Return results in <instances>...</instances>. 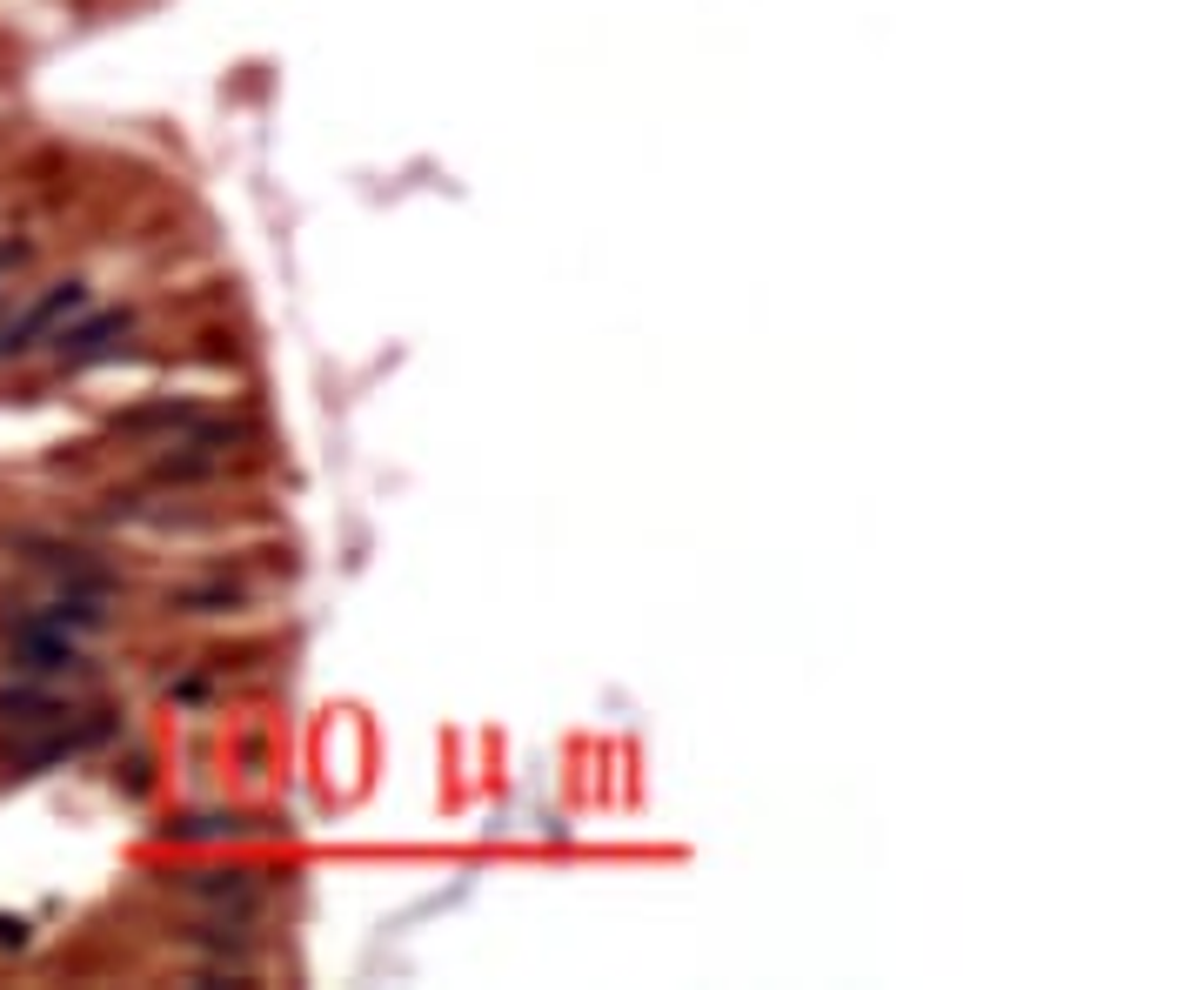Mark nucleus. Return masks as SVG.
I'll list each match as a JSON object with an SVG mask.
<instances>
[{
    "label": "nucleus",
    "mask_w": 1204,
    "mask_h": 990,
    "mask_svg": "<svg viewBox=\"0 0 1204 990\" xmlns=\"http://www.w3.org/2000/svg\"><path fill=\"white\" fill-rule=\"evenodd\" d=\"M87 308V288L81 282H61V288H47L34 308H21V315H7L0 322V355H27V348H41L61 335V322L67 315H81Z\"/></svg>",
    "instance_id": "nucleus-1"
},
{
    "label": "nucleus",
    "mask_w": 1204,
    "mask_h": 990,
    "mask_svg": "<svg viewBox=\"0 0 1204 990\" xmlns=\"http://www.w3.org/2000/svg\"><path fill=\"white\" fill-rule=\"evenodd\" d=\"M194 896V904H208V910H234V916H254V904H262V890H254V876H242V870H201V876H188L181 884Z\"/></svg>",
    "instance_id": "nucleus-2"
},
{
    "label": "nucleus",
    "mask_w": 1204,
    "mask_h": 990,
    "mask_svg": "<svg viewBox=\"0 0 1204 990\" xmlns=\"http://www.w3.org/2000/svg\"><path fill=\"white\" fill-rule=\"evenodd\" d=\"M127 328H134L127 315H101V322L75 328V335H67V328H61V335H54V342H61V362H67V369H87V362L115 355V348L127 342Z\"/></svg>",
    "instance_id": "nucleus-3"
},
{
    "label": "nucleus",
    "mask_w": 1204,
    "mask_h": 990,
    "mask_svg": "<svg viewBox=\"0 0 1204 990\" xmlns=\"http://www.w3.org/2000/svg\"><path fill=\"white\" fill-rule=\"evenodd\" d=\"M27 262V248L21 242H0V274H7V268H21Z\"/></svg>",
    "instance_id": "nucleus-4"
},
{
    "label": "nucleus",
    "mask_w": 1204,
    "mask_h": 990,
    "mask_svg": "<svg viewBox=\"0 0 1204 990\" xmlns=\"http://www.w3.org/2000/svg\"><path fill=\"white\" fill-rule=\"evenodd\" d=\"M0 944H27V924H14V916H0Z\"/></svg>",
    "instance_id": "nucleus-5"
}]
</instances>
